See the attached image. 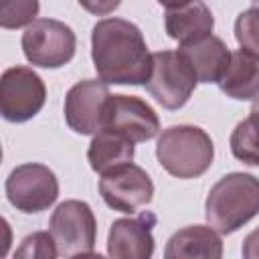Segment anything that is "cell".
Returning <instances> with one entry per match:
<instances>
[{"instance_id": "cell-19", "label": "cell", "mask_w": 259, "mask_h": 259, "mask_svg": "<svg viewBox=\"0 0 259 259\" xmlns=\"http://www.w3.org/2000/svg\"><path fill=\"white\" fill-rule=\"evenodd\" d=\"M235 38L241 51L259 59V4L253 2L235 18Z\"/></svg>"}, {"instance_id": "cell-14", "label": "cell", "mask_w": 259, "mask_h": 259, "mask_svg": "<svg viewBox=\"0 0 259 259\" xmlns=\"http://www.w3.org/2000/svg\"><path fill=\"white\" fill-rule=\"evenodd\" d=\"M164 259H223V239L208 225L182 227L166 241Z\"/></svg>"}, {"instance_id": "cell-18", "label": "cell", "mask_w": 259, "mask_h": 259, "mask_svg": "<svg viewBox=\"0 0 259 259\" xmlns=\"http://www.w3.org/2000/svg\"><path fill=\"white\" fill-rule=\"evenodd\" d=\"M229 146L239 162L247 166H259V95L253 99L249 115L241 119L231 132Z\"/></svg>"}, {"instance_id": "cell-15", "label": "cell", "mask_w": 259, "mask_h": 259, "mask_svg": "<svg viewBox=\"0 0 259 259\" xmlns=\"http://www.w3.org/2000/svg\"><path fill=\"white\" fill-rule=\"evenodd\" d=\"M192 65L198 83H219L231 63V51L223 38L210 34L194 45L178 49Z\"/></svg>"}, {"instance_id": "cell-13", "label": "cell", "mask_w": 259, "mask_h": 259, "mask_svg": "<svg viewBox=\"0 0 259 259\" xmlns=\"http://www.w3.org/2000/svg\"><path fill=\"white\" fill-rule=\"evenodd\" d=\"M164 20L166 32L180 47L194 45L212 34L214 18L210 8L204 2H180V4H164Z\"/></svg>"}, {"instance_id": "cell-7", "label": "cell", "mask_w": 259, "mask_h": 259, "mask_svg": "<svg viewBox=\"0 0 259 259\" xmlns=\"http://www.w3.org/2000/svg\"><path fill=\"white\" fill-rule=\"evenodd\" d=\"M4 190L8 202L16 210L34 214L55 204V200L59 198V180L49 166L26 162L16 166L8 174Z\"/></svg>"}, {"instance_id": "cell-5", "label": "cell", "mask_w": 259, "mask_h": 259, "mask_svg": "<svg viewBox=\"0 0 259 259\" xmlns=\"http://www.w3.org/2000/svg\"><path fill=\"white\" fill-rule=\"evenodd\" d=\"M26 61L42 69L65 67L77 49V36L73 28L55 18H36L24 28L20 38Z\"/></svg>"}, {"instance_id": "cell-22", "label": "cell", "mask_w": 259, "mask_h": 259, "mask_svg": "<svg viewBox=\"0 0 259 259\" xmlns=\"http://www.w3.org/2000/svg\"><path fill=\"white\" fill-rule=\"evenodd\" d=\"M241 255H243V259H259V227L253 229L245 237L243 247H241Z\"/></svg>"}, {"instance_id": "cell-21", "label": "cell", "mask_w": 259, "mask_h": 259, "mask_svg": "<svg viewBox=\"0 0 259 259\" xmlns=\"http://www.w3.org/2000/svg\"><path fill=\"white\" fill-rule=\"evenodd\" d=\"M38 2L36 0H16L2 6L0 12V26L2 28H20L30 26L36 20L38 14Z\"/></svg>"}, {"instance_id": "cell-16", "label": "cell", "mask_w": 259, "mask_h": 259, "mask_svg": "<svg viewBox=\"0 0 259 259\" xmlns=\"http://www.w3.org/2000/svg\"><path fill=\"white\" fill-rule=\"evenodd\" d=\"M134 154H136L134 142H130L125 136L111 132V130L97 132L87 148L89 166L93 172H97L101 176L115 168L132 164Z\"/></svg>"}, {"instance_id": "cell-9", "label": "cell", "mask_w": 259, "mask_h": 259, "mask_svg": "<svg viewBox=\"0 0 259 259\" xmlns=\"http://www.w3.org/2000/svg\"><path fill=\"white\" fill-rule=\"evenodd\" d=\"M111 99L107 85L101 79H83L75 83L65 95V121L81 136H95L103 130L105 109Z\"/></svg>"}, {"instance_id": "cell-11", "label": "cell", "mask_w": 259, "mask_h": 259, "mask_svg": "<svg viewBox=\"0 0 259 259\" xmlns=\"http://www.w3.org/2000/svg\"><path fill=\"white\" fill-rule=\"evenodd\" d=\"M103 130L117 132L134 144L148 142L158 136L160 119L150 103L136 95H111L105 109Z\"/></svg>"}, {"instance_id": "cell-4", "label": "cell", "mask_w": 259, "mask_h": 259, "mask_svg": "<svg viewBox=\"0 0 259 259\" xmlns=\"http://www.w3.org/2000/svg\"><path fill=\"white\" fill-rule=\"evenodd\" d=\"M196 73L180 51L152 53V75L146 91L166 109H180L186 105L196 89Z\"/></svg>"}, {"instance_id": "cell-6", "label": "cell", "mask_w": 259, "mask_h": 259, "mask_svg": "<svg viewBox=\"0 0 259 259\" xmlns=\"http://www.w3.org/2000/svg\"><path fill=\"white\" fill-rule=\"evenodd\" d=\"M49 233L57 245L59 255L69 259L73 255L93 251L97 241V221L85 200L71 198L53 210Z\"/></svg>"}, {"instance_id": "cell-3", "label": "cell", "mask_w": 259, "mask_h": 259, "mask_svg": "<svg viewBox=\"0 0 259 259\" xmlns=\"http://www.w3.org/2000/svg\"><path fill=\"white\" fill-rule=\"evenodd\" d=\"M156 158L170 176L190 180L202 176L212 166L214 144L202 127L178 123L162 130L158 136Z\"/></svg>"}, {"instance_id": "cell-10", "label": "cell", "mask_w": 259, "mask_h": 259, "mask_svg": "<svg viewBox=\"0 0 259 259\" xmlns=\"http://www.w3.org/2000/svg\"><path fill=\"white\" fill-rule=\"evenodd\" d=\"M99 194L109 208L132 214L152 202L154 182L142 166L125 164L99 178Z\"/></svg>"}, {"instance_id": "cell-2", "label": "cell", "mask_w": 259, "mask_h": 259, "mask_svg": "<svg viewBox=\"0 0 259 259\" xmlns=\"http://www.w3.org/2000/svg\"><path fill=\"white\" fill-rule=\"evenodd\" d=\"M259 214V178L247 172H231L208 190L204 217L219 235H231Z\"/></svg>"}, {"instance_id": "cell-23", "label": "cell", "mask_w": 259, "mask_h": 259, "mask_svg": "<svg viewBox=\"0 0 259 259\" xmlns=\"http://www.w3.org/2000/svg\"><path fill=\"white\" fill-rule=\"evenodd\" d=\"M69 259H105V257H103V255H99V253L89 251V253H79V255H73V257H69Z\"/></svg>"}, {"instance_id": "cell-8", "label": "cell", "mask_w": 259, "mask_h": 259, "mask_svg": "<svg viewBox=\"0 0 259 259\" xmlns=\"http://www.w3.org/2000/svg\"><path fill=\"white\" fill-rule=\"evenodd\" d=\"M47 101L45 81L24 65L10 67L0 77V113L10 123L32 119Z\"/></svg>"}, {"instance_id": "cell-1", "label": "cell", "mask_w": 259, "mask_h": 259, "mask_svg": "<svg viewBox=\"0 0 259 259\" xmlns=\"http://www.w3.org/2000/svg\"><path fill=\"white\" fill-rule=\"evenodd\" d=\"M91 59L105 85H146L152 53L142 30L125 18H101L91 30Z\"/></svg>"}, {"instance_id": "cell-20", "label": "cell", "mask_w": 259, "mask_h": 259, "mask_svg": "<svg viewBox=\"0 0 259 259\" xmlns=\"http://www.w3.org/2000/svg\"><path fill=\"white\" fill-rule=\"evenodd\" d=\"M57 245L47 231H34L26 235L16 247L12 259H57Z\"/></svg>"}, {"instance_id": "cell-17", "label": "cell", "mask_w": 259, "mask_h": 259, "mask_svg": "<svg viewBox=\"0 0 259 259\" xmlns=\"http://www.w3.org/2000/svg\"><path fill=\"white\" fill-rule=\"evenodd\" d=\"M221 91L237 101H249L259 95V59L245 51L231 53V63L219 81Z\"/></svg>"}, {"instance_id": "cell-12", "label": "cell", "mask_w": 259, "mask_h": 259, "mask_svg": "<svg viewBox=\"0 0 259 259\" xmlns=\"http://www.w3.org/2000/svg\"><path fill=\"white\" fill-rule=\"evenodd\" d=\"M156 214L146 210L134 219H117L107 233V257L109 259H152L156 241L152 229Z\"/></svg>"}]
</instances>
